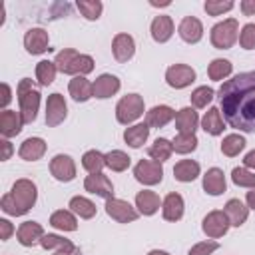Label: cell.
<instances>
[{
	"instance_id": "24",
	"label": "cell",
	"mask_w": 255,
	"mask_h": 255,
	"mask_svg": "<svg viewBox=\"0 0 255 255\" xmlns=\"http://www.w3.org/2000/svg\"><path fill=\"white\" fill-rule=\"evenodd\" d=\"M175 118V112L169 106H153L147 114H145V124L149 128H163L167 126L171 120Z\"/></svg>"
},
{
	"instance_id": "45",
	"label": "cell",
	"mask_w": 255,
	"mask_h": 255,
	"mask_svg": "<svg viewBox=\"0 0 255 255\" xmlns=\"http://www.w3.org/2000/svg\"><path fill=\"white\" fill-rule=\"evenodd\" d=\"M235 4L231 2V0H207L205 4H203V8H205V12L209 14V16H219V14H223V12H229L231 8H233Z\"/></svg>"
},
{
	"instance_id": "10",
	"label": "cell",
	"mask_w": 255,
	"mask_h": 255,
	"mask_svg": "<svg viewBox=\"0 0 255 255\" xmlns=\"http://www.w3.org/2000/svg\"><path fill=\"white\" fill-rule=\"evenodd\" d=\"M68 116V106L62 94H50L48 102H46V124L48 128H56L60 126Z\"/></svg>"
},
{
	"instance_id": "1",
	"label": "cell",
	"mask_w": 255,
	"mask_h": 255,
	"mask_svg": "<svg viewBox=\"0 0 255 255\" xmlns=\"http://www.w3.org/2000/svg\"><path fill=\"white\" fill-rule=\"evenodd\" d=\"M219 106L225 122L239 131H255V72H243L223 82Z\"/></svg>"
},
{
	"instance_id": "43",
	"label": "cell",
	"mask_w": 255,
	"mask_h": 255,
	"mask_svg": "<svg viewBox=\"0 0 255 255\" xmlns=\"http://www.w3.org/2000/svg\"><path fill=\"white\" fill-rule=\"evenodd\" d=\"M231 179H233V183L239 185V187H253V189H255V173H251V171L245 169V167H235V169L231 171Z\"/></svg>"
},
{
	"instance_id": "42",
	"label": "cell",
	"mask_w": 255,
	"mask_h": 255,
	"mask_svg": "<svg viewBox=\"0 0 255 255\" xmlns=\"http://www.w3.org/2000/svg\"><path fill=\"white\" fill-rule=\"evenodd\" d=\"M76 6L82 12V16L88 18V20H98L102 10H104V4L100 0H78Z\"/></svg>"
},
{
	"instance_id": "7",
	"label": "cell",
	"mask_w": 255,
	"mask_h": 255,
	"mask_svg": "<svg viewBox=\"0 0 255 255\" xmlns=\"http://www.w3.org/2000/svg\"><path fill=\"white\" fill-rule=\"evenodd\" d=\"M133 175L143 185H155L163 179V167L159 161L153 159H139L133 167Z\"/></svg>"
},
{
	"instance_id": "35",
	"label": "cell",
	"mask_w": 255,
	"mask_h": 255,
	"mask_svg": "<svg viewBox=\"0 0 255 255\" xmlns=\"http://www.w3.org/2000/svg\"><path fill=\"white\" fill-rule=\"evenodd\" d=\"M70 209H72V213L80 215L82 219H92L96 215V205L88 197H82V195H76L70 199Z\"/></svg>"
},
{
	"instance_id": "29",
	"label": "cell",
	"mask_w": 255,
	"mask_h": 255,
	"mask_svg": "<svg viewBox=\"0 0 255 255\" xmlns=\"http://www.w3.org/2000/svg\"><path fill=\"white\" fill-rule=\"evenodd\" d=\"M197 175H199V163L193 161V159H181V161H177L175 167H173V177H175L177 181L189 183V181H193Z\"/></svg>"
},
{
	"instance_id": "6",
	"label": "cell",
	"mask_w": 255,
	"mask_h": 255,
	"mask_svg": "<svg viewBox=\"0 0 255 255\" xmlns=\"http://www.w3.org/2000/svg\"><path fill=\"white\" fill-rule=\"evenodd\" d=\"M141 114H143V98L139 94H128L116 106V118L124 126L135 122Z\"/></svg>"
},
{
	"instance_id": "39",
	"label": "cell",
	"mask_w": 255,
	"mask_h": 255,
	"mask_svg": "<svg viewBox=\"0 0 255 255\" xmlns=\"http://www.w3.org/2000/svg\"><path fill=\"white\" fill-rule=\"evenodd\" d=\"M131 163V157L120 149H112L106 153V165L112 169V171H126Z\"/></svg>"
},
{
	"instance_id": "14",
	"label": "cell",
	"mask_w": 255,
	"mask_h": 255,
	"mask_svg": "<svg viewBox=\"0 0 255 255\" xmlns=\"http://www.w3.org/2000/svg\"><path fill=\"white\" fill-rule=\"evenodd\" d=\"M48 44H50V38L44 28H30L24 36V48L28 54H42L50 50Z\"/></svg>"
},
{
	"instance_id": "48",
	"label": "cell",
	"mask_w": 255,
	"mask_h": 255,
	"mask_svg": "<svg viewBox=\"0 0 255 255\" xmlns=\"http://www.w3.org/2000/svg\"><path fill=\"white\" fill-rule=\"evenodd\" d=\"M12 231H14V225H12L8 219H0V239H2V241L10 239Z\"/></svg>"
},
{
	"instance_id": "19",
	"label": "cell",
	"mask_w": 255,
	"mask_h": 255,
	"mask_svg": "<svg viewBox=\"0 0 255 255\" xmlns=\"http://www.w3.org/2000/svg\"><path fill=\"white\" fill-rule=\"evenodd\" d=\"M183 197L179 193H167L161 203V213L165 221H179L183 217Z\"/></svg>"
},
{
	"instance_id": "32",
	"label": "cell",
	"mask_w": 255,
	"mask_h": 255,
	"mask_svg": "<svg viewBox=\"0 0 255 255\" xmlns=\"http://www.w3.org/2000/svg\"><path fill=\"white\" fill-rule=\"evenodd\" d=\"M50 225L60 229V231H76L78 229V221L74 217L72 211L68 209H58L50 215Z\"/></svg>"
},
{
	"instance_id": "3",
	"label": "cell",
	"mask_w": 255,
	"mask_h": 255,
	"mask_svg": "<svg viewBox=\"0 0 255 255\" xmlns=\"http://www.w3.org/2000/svg\"><path fill=\"white\" fill-rule=\"evenodd\" d=\"M58 72L62 74H74V76H86L94 70V60L88 54H80L74 48H66L62 52H58L56 60H54Z\"/></svg>"
},
{
	"instance_id": "20",
	"label": "cell",
	"mask_w": 255,
	"mask_h": 255,
	"mask_svg": "<svg viewBox=\"0 0 255 255\" xmlns=\"http://www.w3.org/2000/svg\"><path fill=\"white\" fill-rule=\"evenodd\" d=\"M118 90H120V80L112 74H102L94 82V98L106 100V98H112Z\"/></svg>"
},
{
	"instance_id": "49",
	"label": "cell",
	"mask_w": 255,
	"mask_h": 255,
	"mask_svg": "<svg viewBox=\"0 0 255 255\" xmlns=\"http://www.w3.org/2000/svg\"><path fill=\"white\" fill-rule=\"evenodd\" d=\"M10 100H12V92H10V86H8V84H2V98H0V106H2V108H6Z\"/></svg>"
},
{
	"instance_id": "34",
	"label": "cell",
	"mask_w": 255,
	"mask_h": 255,
	"mask_svg": "<svg viewBox=\"0 0 255 255\" xmlns=\"http://www.w3.org/2000/svg\"><path fill=\"white\" fill-rule=\"evenodd\" d=\"M147 153H149V157L153 159V161H165V159H169L171 157V153H173V143L169 141V139H165V137H157L151 145H149V149H147Z\"/></svg>"
},
{
	"instance_id": "17",
	"label": "cell",
	"mask_w": 255,
	"mask_h": 255,
	"mask_svg": "<svg viewBox=\"0 0 255 255\" xmlns=\"http://www.w3.org/2000/svg\"><path fill=\"white\" fill-rule=\"evenodd\" d=\"M177 32H179V36H181L183 42H187V44H197V42L201 40V36H203V26H201V22H199L197 18L185 16V18L179 22Z\"/></svg>"
},
{
	"instance_id": "28",
	"label": "cell",
	"mask_w": 255,
	"mask_h": 255,
	"mask_svg": "<svg viewBox=\"0 0 255 255\" xmlns=\"http://www.w3.org/2000/svg\"><path fill=\"white\" fill-rule=\"evenodd\" d=\"M201 128L211 133V135H219L223 133L225 129V124H223V118H221V110L219 108H209L201 120Z\"/></svg>"
},
{
	"instance_id": "26",
	"label": "cell",
	"mask_w": 255,
	"mask_h": 255,
	"mask_svg": "<svg viewBox=\"0 0 255 255\" xmlns=\"http://www.w3.org/2000/svg\"><path fill=\"white\" fill-rule=\"evenodd\" d=\"M197 124H199V118L193 108H181L175 114V126L179 129V133H195Z\"/></svg>"
},
{
	"instance_id": "12",
	"label": "cell",
	"mask_w": 255,
	"mask_h": 255,
	"mask_svg": "<svg viewBox=\"0 0 255 255\" xmlns=\"http://www.w3.org/2000/svg\"><path fill=\"white\" fill-rule=\"evenodd\" d=\"M50 173L58 181H72L76 177V163H74V159L70 155L58 153L50 161Z\"/></svg>"
},
{
	"instance_id": "11",
	"label": "cell",
	"mask_w": 255,
	"mask_h": 255,
	"mask_svg": "<svg viewBox=\"0 0 255 255\" xmlns=\"http://www.w3.org/2000/svg\"><path fill=\"white\" fill-rule=\"evenodd\" d=\"M193 80H195V70L187 64H173L165 72V82L175 90L187 88Z\"/></svg>"
},
{
	"instance_id": "40",
	"label": "cell",
	"mask_w": 255,
	"mask_h": 255,
	"mask_svg": "<svg viewBox=\"0 0 255 255\" xmlns=\"http://www.w3.org/2000/svg\"><path fill=\"white\" fill-rule=\"evenodd\" d=\"M231 72H233V64H231L229 60H223V58L213 60V62L209 64V68H207L209 78H211V80H215V82H219V80L227 78Z\"/></svg>"
},
{
	"instance_id": "5",
	"label": "cell",
	"mask_w": 255,
	"mask_h": 255,
	"mask_svg": "<svg viewBox=\"0 0 255 255\" xmlns=\"http://www.w3.org/2000/svg\"><path fill=\"white\" fill-rule=\"evenodd\" d=\"M239 38V24L235 18H227L211 28V44L217 50H229Z\"/></svg>"
},
{
	"instance_id": "36",
	"label": "cell",
	"mask_w": 255,
	"mask_h": 255,
	"mask_svg": "<svg viewBox=\"0 0 255 255\" xmlns=\"http://www.w3.org/2000/svg\"><path fill=\"white\" fill-rule=\"evenodd\" d=\"M243 147H245V137L239 135V133H229V135H225L223 141H221V151H223V155H227V157L239 155V151H243Z\"/></svg>"
},
{
	"instance_id": "2",
	"label": "cell",
	"mask_w": 255,
	"mask_h": 255,
	"mask_svg": "<svg viewBox=\"0 0 255 255\" xmlns=\"http://www.w3.org/2000/svg\"><path fill=\"white\" fill-rule=\"evenodd\" d=\"M36 197H38V191H36V183L30 181V179H18L10 193H6L2 199H0V207L4 213L8 215H24L28 213L34 203H36Z\"/></svg>"
},
{
	"instance_id": "30",
	"label": "cell",
	"mask_w": 255,
	"mask_h": 255,
	"mask_svg": "<svg viewBox=\"0 0 255 255\" xmlns=\"http://www.w3.org/2000/svg\"><path fill=\"white\" fill-rule=\"evenodd\" d=\"M223 211H225L229 223L235 225V227L243 225V223L247 221V215H249V207H245L239 199H229V201L225 203V209H223Z\"/></svg>"
},
{
	"instance_id": "47",
	"label": "cell",
	"mask_w": 255,
	"mask_h": 255,
	"mask_svg": "<svg viewBox=\"0 0 255 255\" xmlns=\"http://www.w3.org/2000/svg\"><path fill=\"white\" fill-rule=\"evenodd\" d=\"M219 249V243L217 241H201V243H195L187 255H211L213 251Z\"/></svg>"
},
{
	"instance_id": "22",
	"label": "cell",
	"mask_w": 255,
	"mask_h": 255,
	"mask_svg": "<svg viewBox=\"0 0 255 255\" xmlns=\"http://www.w3.org/2000/svg\"><path fill=\"white\" fill-rule=\"evenodd\" d=\"M227 183H225V175L219 167H211L207 169V173L203 175V189L209 195H221L225 191Z\"/></svg>"
},
{
	"instance_id": "41",
	"label": "cell",
	"mask_w": 255,
	"mask_h": 255,
	"mask_svg": "<svg viewBox=\"0 0 255 255\" xmlns=\"http://www.w3.org/2000/svg\"><path fill=\"white\" fill-rule=\"evenodd\" d=\"M171 143H173V151L191 153L197 147V137H195V133H177Z\"/></svg>"
},
{
	"instance_id": "46",
	"label": "cell",
	"mask_w": 255,
	"mask_h": 255,
	"mask_svg": "<svg viewBox=\"0 0 255 255\" xmlns=\"http://www.w3.org/2000/svg\"><path fill=\"white\" fill-rule=\"evenodd\" d=\"M239 44L243 50H253L255 48V24H245L239 34Z\"/></svg>"
},
{
	"instance_id": "16",
	"label": "cell",
	"mask_w": 255,
	"mask_h": 255,
	"mask_svg": "<svg viewBox=\"0 0 255 255\" xmlns=\"http://www.w3.org/2000/svg\"><path fill=\"white\" fill-rule=\"evenodd\" d=\"M16 237H18L20 245L32 247V245L40 243V239L44 237V229H42V225L36 223V221H24V223L18 227Z\"/></svg>"
},
{
	"instance_id": "54",
	"label": "cell",
	"mask_w": 255,
	"mask_h": 255,
	"mask_svg": "<svg viewBox=\"0 0 255 255\" xmlns=\"http://www.w3.org/2000/svg\"><path fill=\"white\" fill-rule=\"evenodd\" d=\"M147 255H169L167 251H161V249H151Z\"/></svg>"
},
{
	"instance_id": "4",
	"label": "cell",
	"mask_w": 255,
	"mask_h": 255,
	"mask_svg": "<svg viewBox=\"0 0 255 255\" xmlns=\"http://www.w3.org/2000/svg\"><path fill=\"white\" fill-rule=\"evenodd\" d=\"M18 102H20V116L24 120V124H32L36 120L38 114V106H40V92L32 86L30 78H22L18 84Z\"/></svg>"
},
{
	"instance_id": "15",
	"label": "cell",
	"mask_w": 255,
	"mask_h": 255,
	"mask_svg": "<svg viewBox=\"0 0 255 255\" xmlns=\"http://www.w3.org/2000/svg\"><path fill=\"white\" fill-rule=\"evenodd\" d=\"M112 52H114V58L118 62H128L131 60L133 52H135V44H133V38L129 34H116L114 36V42H112Z\"/></svg>"
},
{
	"instance_id": "53",
	"label": "cell",
	"mask_w": 255,
	"mask_h": 255,
	"mask_svg": "<svg viewBox=\"0 0 255 255\" xmlns=\"http://www.w3.org/2000/svg\"><path fill=\"white\" fill-rule=\"evenodd\" d=\"M245 199H247V205H249L251 209H255V189H253V191H247V197H245Z\"/></svg>"
},
{
	"instance_id": "13",
	"label": "cell",
	"mask_w": 255,
	"mask_h": 255,
	"mask_svg": "<svg viewBox=\"0 0 255 255\" xmlns=\"http://www.w3.org/2000/svg\"><path fill=\"white\" fill-rule=\"evenodd\" d=\"M84 187H86V191H90L94 195H100L106 199L114 197V185L108 179V175H104V173H90L84 179Z\"/></svg>"
},
{
	"instance_id": "21",
	"label": "cell",
	"mask_w": 255,
	"mask_h": 255,
	"mask_svg": "<svg viewBox=\"0 0 255 255\" xmlns=\"http://www.w3.org/2000/svg\"><path fill=\"white\" fill-rule=\"evenodd\" d=\"M44 153H46V141L42 137H28L22 141V145L18 149V155L26 161H36Z\"/></svg>"
},
{
	"instance_id": "52",
	"label": "cell",
	"mask_w": 255,
	"mask_h": 255,
	"mask_svg": "<svg viewBox=\"0 0 255 255\" xmlns=\"http://www.w3.org/2000/svg\"><path fill=\"white\" fill-rule=\"evenodd\" d=\"M0 143H2V147H4V153H2V159H10V155H12V143H10L8 139H2Z\"/></svg>"
},
{
	"instance_id": "18",
	"label": "cell",
	"mask_w": 255,
	"mask_h": 255,
	"mask_svg": "<svg viewBox=\"0 0 255 255\" xmlns=\"http://www.w3.org/2000/svg\"><path fill=\"white\" fill-rule=\"evenodd\" d=\"M22 124H24V120H22L20 112L2 110V114H0V133H2L4 137H14V135H18L20 129H22Z\"/></svg>"
},
{
	"instance_id": "50",
	"label": "cell",
	"mask_w": 255,
	"mask_h": 255,
	"mask_svg": "<svg viewBox=\"0 0 255 255\" xmlns=\"http://www.w3.org/2000/svg\"><path fill=\"white\" fill-rule=\"evenodd\" d=\"M241 12L245 16H253L255 14V0H243L241 2Z\"/></svg>"
},
{
	"instance_id": "51",
	"label": "cell",
	"mask_w": 255,
	"mask_h": 255,
	"mask_svg": "<svg viewBox=\"0 0 255 255\" xmlns=\"http://www.w3.org/2000/svg\"><path fill=\"white\" fill-rule=\"evenodd\" d=\"M243 163H245V167H251V169H255V149H251L245 157H243Z\"/></svg>"
},
{
	"instance_id": "27",
	"label": "cell",
	"mask_w": 255,
	"mask_h": 255,
	"mask_svg": "<svg viewBox=\"0 0 255 255\" xmlns=\"http://www.w3.org/2000/svg\"><path fill=\"white\" fill-rule=\"evenodd\" d=\"M135 207L139 213L143 215H153L157 209H159V195L155 191H149V189H143L135 195Z\"/></svg>"
},
{
	"instance_id": "31",
	"label": "cell",
	"mask_w": 255,
	"mask_h": 255,
	"mask_svg": "<svg viewBox=\"0 0 255 255\" xmlns=\"http://www.w3.org/2000/svg\"><path fill=\"white\" fill-rule=\"evenodd\" d=\"M149 135V126L147 124H135V126H129L126 131H124V139L129 147H141L145 143Z\"/></svg>"
},
{
	"instance_id": "23",
	"label": "cell",
	"mask_w": 255,
	"mask_h": 255,
	"mask_svg": "<svg viewBox=\"0 0 255 255\" xmlns=\"http://www.w3.org/2000/svg\"><path fill=\"white\" fill-rule=\"evenodd\" d=\"M171 34H173V20L169 16H165V14L155 16L153 22H151V38L155 42L163 44V42H167L171 38Z\"/></svg>"
},
{
	"instance_id": "55",
	"label": "cell",
	"mask_w": 255,
	"mask_h": 255,
	"mask_svg": "<svg viewBox=\"0 0 255 255\" xmlns=\"http://www.w3.org/2000/svg\"><path fill=\"white\" fill-rule=\"evenodd\" d=\"M54 255H78V253H68V251H56Z\"/></svg>"
},
{
	"instance_id": "37",
	"label": "cell",
	"mask_w": 255,
	"mask_h": 255,
	"mask_svg": "<svg viewBox=\"0 0 255 255\" xmlns=\"http://www.w3.org/2000/svg\"><path fill=\"white\" fill-rule=\"evenodd\" d=\"M82 165H84V169L90 171V173H102V169H104V165H106V155L100 153L98 149H90V151L84 153Z\"/></svg>"
},
{
	"instance_id": "25",
	"label": "cell",
	"mask_w": 255,
	"mask_h": 255,
	"mask_svg": "<svg viewBox=\"0 0 255 255\" xmlns=\"http://www.w3.org/2000/svg\"><path fill=\"white\" fill-rule=\"evenodd\" d=\"M70 96L76 102H88L94 96V84H90V80H86L84 76H76L70 80Z\"/></svg>"
},
{
	"instance_id": "38",
	"label": "cell",
	"mask_w": 255,
	"mask_h": 255,
	"mask_svg": "<svg viewBox=\"0 0 255 255\" xmlns=\"http://www.w3.org/2000/svg\"><path fill=\"white\" fill-rule=\"evenodd\" d=\"M56 72H58V68H56L54 62H50V60L38 62L36 64V80H38V84L40 86H50L54 82V78H56Z\"/></svg>"
},
{
	"instance_id": "8",
	"label": "cell",
	"mask_w": 255,
	"mask_h": 255,
	"mask_svg": "<svg viewBox=\"0 0 255 255\" xmlns=\"http://www.w3.org/2000/svg\"><path fill=\"white\" fill-rule=\"evenodd\" d=\"M106 213H108L112 219H116L118 223H131V221H135L137 215H139V211H137L135 207H131L128 201L116 199V197L106 199Z\"/></svg>"
},
{
	"instance_id": "33",
	"label": "cell",
	"mask_w": 255,
	"mask_h": 255,
	"mask_svg": "<svg viewBox=\"0 0 255 255\" xmlns=\"http://www.w3.org/2000/svg\"><path fill=\"white\" fill-rule=\"evenodd\" d=\"M40 245H42L44 249H58V251L78 253V247H76L72 241H68V239L60 237V235H54V233H44V237L40 239Z\"/></svg>"
},
{
	"instance_id": "44",
	"label": "cell",
	"mask_w": 255,
	"mask_h": 255,
	"mask_svg": "<svg viewBox=\"0 0 255 255\" xmlns=\"http://www.w3.org/2000/svg\"><path fill=\"white\" fill-rule=\"evenodd\" d=\"M191 104L195 106V108H205L211 100H213V90L211 88H207V86H199V88H195L193 92H191Z\"/></svg>"
},
{
	"instance_id": "9",
	"label": "cell",
	"mask_w": 255,
	"mask_h": 255,
	"mask_svg": "<svg viewBox=\"0 0 255 255\" xmlns=\"http://www.w3.org/2000/svg\"><path fill=\"white\" fill-rule=\"evenodd\" d=\"M229 219H227V215H225V211H209L205 217H203V223H201V229H203V233L207 235V237H211V239H219V237H223L225 233H227V229H229Z\"/></svg>"
}]
</instances>
